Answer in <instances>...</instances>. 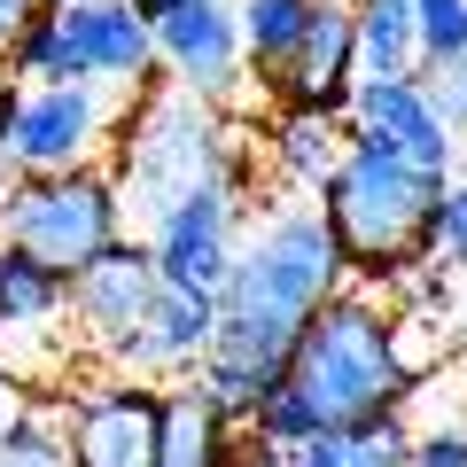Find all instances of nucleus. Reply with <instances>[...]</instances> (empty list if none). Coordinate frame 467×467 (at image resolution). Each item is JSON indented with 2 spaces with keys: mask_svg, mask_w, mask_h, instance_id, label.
<instances>
[{
  "mask_svg": "<svg viewBox=\"0 0 467 467\" xmlns=\"http://www.w3.org/2000/svg\"><path fill=\"white\" fill-rule=\"evenodd\" d=\"M343 288H350V250H343V234L327 226V211L312 195L257 202L250 226H242V250H234L226 281H218L211 358L281 382V358L296 350V335Z\"/></svg>",
  "mask_w": 467,
  "mask_h": 467,
  "instance_id": "1",
  "label": "nucleus"
},
{
  "mask_svg": "<svg viewBox=\"0 0 467 467\" xmlns=\"http://www.w3.org/2000/svg\"><path fill=\"white\" fill-rule=\"evenodd\" d=\"M405 398H413V367L398 350V304H382L374 288H343V296H327L312 312V327L281 358V382L257 405L250 436L296 451L312 436H335Z\"/></svg>",
  "mask_w": 467,
  "mask_h": 467,
  "instance_id": "2",
  "label": "nucleus"
},
{
  "mask_svg": "<svg viewBox=\"0 0 467 467\" xmlns=\"http://www.w3.org/2000/svg\"><path fill=\"white\" fill-rule=\"evenodd\" d=\"M117 195H125V218L140 211V226L187 202L195 187L211 180H250V133L234 125L218 101L187 94V86H149L133 94V117H125V133H117Z\"/></svg>",
  "mask_w": 467,
  "mask_h": 467,
  "instance_id": "3",
  "label": "nucleus"
},
{
  "mask_svg": "<svg viewBox=\"0 0 467 467\" xmlns=\"http://www.w3.org/2000/svg\"><path fill=\"white\" fill-rule=\"evenodd\" d=\"M451 171H429L413 156L382 149V140H350L335 180L319 187V211L343 234L350 273L358 281H398L413 265H436V202H444Z\"/></svg>",
  "mask_w": 467,
  "mask_h": 467,
  "instance_id": "4",
  "label": "nucleus"
},
{
  "mask_svg": "<svg viewBox=\"0 0 467 467\" xmlns=\"http://www.w3.org/2000/svg\"><path fill=\"white\" fill-rule=\"evenodd\" d=\"M0 234L8 250L39 257L55 273L94 265L109 242H125V195H117V171L78 164V171H16L0 187Z\"/></svg>",
  "mask_w": 467,
  "mask_h": 467,
  "instance_id": "5",
  "label": "nucleus"
},
{
  "mask_svg": "<svg viewBox=\"0 0 467 467\" xmlns=\"http://www.w3.org/2000/svg\"><path fill=\"white\" fill-rule=\"evenodd\" d=\"M140 86L117 78H63V86H24L16 109V171H78L117 156V133L133 117Z\"/></svg>",
  "mask_w": 467,
  "mask_h": 467,
  "instance_id": "6",
  "label": "nucleus"
},
{
  "mask_svg": "<svg viewBox=\"0 0 467 467\" xmlns=\"http://www.w3.org/2000/svg\"><path fill=\"white\" fill-rule=\"evenodd\" d=\"M164 389L140 374H94L63 389V444L70 467H164Z\"/></svg>",
  "mask_w": 467,
  "mask_h": 467,
  "instance_id": "7",
  "label": "nucleus"
},
{
  "mask_svg": "<svg viewBox=\"0 0 467 467\" xmlns=\"http://www.w3.org/2000/svg\"><path fill=\"white\" fill-rule=\"evenodd\" d=\"M156 296H164V265H156L149 234H125V242H109L94 265H78L70 273V327H78L86 358L117 367V350L149 327Z\"/></svg>",
  "mask_w": 467,
  "mask_h": 467,
  "instance_id": "8",
  "label": "nucleus"
},
{
  "mask_svg": "<svg viewBox=\"0 0 467 467\" xmlns=\"http://www.w3.org/2000/svg\"><path fill=\"white\" fill-rule=\"evenodd\" d=\"M242 226H250V180H211L149 226V250L171 288H211L218 296L234 250H242Z\"/></svg>",
  "mask_w": 467,
  "mask_h": 467,
  "instance_id": "9",
  "label": "nucleus"
},
{
  "mask_svg": "<svg viewBox=\"0 0 467 467\" xmlns=\"http://www.w3.org/2000/svg\"><path fill=\"white\" fill-rule=\"evenodd\" d=\"M156 78L187 86V94L234 109L242 78H250V47H242V16L226 0H187L156 16Z\"/></svg>",
  "mask_w": 467,
  "mask_h": 467,
  "instance_id": "10",
  "label": "nucleus"
},
{
  "mask_svg": "<svg viewBox=\"0 0 467 467\" xmlns=\"http://www.w3.org/2000/svg\"><path fill=\"white\" fill-rule=\"evenodd\" d=\"M367 63H358V0H319L312 8V32L296 39L281 70L265 78V94L281 109H350Z\"/></svg>",
  "mask_w": 467,
  "mask_h": 467,
  "instance_id": "11",
  "label": "nucleus"
},
{
  "mask_svg": "<svg viewBox=\"0 0 467 467\" xmlns=\"http://www.w3.org/2000/svg\"><path fill=\"white\" fill-rule=\"evenodd\" d=\"M350 140H382V149H398V156H413V164H429V171H451V125H444V109H436V94H429V78H358V94H350Z\"/></svg>",
  "mask_w": 467,
  "mask_h": 467,
  "instance_id": "12",
  "label": "nucleus"
},
{
  "mask_svg": "<svg viewBox=\"0 0 467 467\" xmlns=\"http://www.w3.org/2000/svg\"><path fill=\"white\" fill-rule=\"evenodd\" d=\"M211 343H218V296H211V288H171L164 281L149 327L117 350V374H140V382H187V374L211 358Z\"/></svg>",
  "mask_w": 467,
  "mask_h": 467,
  "instance_id": "13",
  "label": "nucleus"
},
{
  "mask_svg": "<svg viewBox=\"0 0 467 467\" xmlns=\"http://www.w3.org/2000/svg\"><path fill=\"white\" fill-rule=\"evenodd\" d=\"M63 24L94 78H117V86L156 78V16L140 0H63Z\"/></svg>",
  "mask_w": 467,
  "mask_h": 467,
  "instance_id": "14",
  "label": "nucleus"
},
{
  "mask_svg": "<svg viewBox=\"0 0 467 467\" xmlns=\"http://www.w3.org/2000/svg\"><path fill=\"white\" fill-rule=\"evenodd\" d=\"M350 156V117L343 109H281L265 133V164L288 195H312L335 180V164Z\"/></svg>",
  "mask_w": 467,
  "mask_h": 467,
  "instance_id": "15",
  "label": "nucleus"
},
{
  "mask_svg": "<svg viewBox=\"0 0 467 467\" xmlns=\"http://www.w3.org/2000/svg\"><path fill=\"white\" fill-rule=\"evenodd\" d=\"M242 420H226L202 382H171L164 389V467H234L242 444H234Z\"/></svg>",
  "mask_w": 467,
  "mask_h": 467,
  "instance_id": "16",
  "label": "nucleus"
},
{
  "mask_svg": "<svg viewBox=\"0 0 467 467\" xmlns=\"http://www.w3.org/2000/svg\"><path fill=\"white\" fill-rule=\"evenodd\" d=\"M47 319H70V273L8 250V257H0V335L47 327Z\"/></svg>",
  "mask_w": 467,
  "mask_h": 467,
  "instance_id": "17",
  "label": "nucleus"
},
{
  "mask_svg": "<svg viewBox=\"0 0 467 467\" xmlns=\"http://www.w3.org/2000/svg\"><path fill=\"white\" fill-rule=\"evenodd\" d=\"M358 63H367V78H413L420 70L413 0H358Z\"/></svg>",
  "mask_w": 467,
  "mask_h": 467,
  "instance_id": "18",
  "label": "nucleus"
},
{
  "mask_svg": "<svg viewBox=\"0 0 467 467\" xmlns=\"http://www.w3.org/2000/svg\"><path fill=\"white\" fill-rule=\"evenodd\" d=\"M312 8L319 0H234V16H242V47H250V78L265 86L273 70L296 55V39L312 32Z\"/></svg>",
  "mask_w": 467,
  "mask_h": 467,
  "instance_id": "19",
  "label": "nucleus"
},
{
  "mask_svg": "<svg viewBox=\"0 0 467 467\" xmlns=\"http://www.w3.org/2000/svg\"><path fill=\"white\" fill-rule=\"evenodd\" d=\"M8 78H24V86L94 78V70H86V55H78V39H70V24H63V8H39V16L16 32V47H8Z\"/></svg>",
  "mask_w": 467,
  "mask_h": 467,
  "instance_id": "20",
  "label": "nucleus"
},
{
  "mask_svg": "<svg viewBox=\"0 0 467 467\" xmlns=\"http://www.w3.org/2000/svg\"><path fill=\"white\" fill-rule=\"evenodd\" d=\"M0 467H70L63 398H32V405H24V420L0 436Z\"/></svg>",
  "mask_w": 467,
  "mask_h": 467,
  "instance_id": "21",
  "label": "nucleus"
},
{
  "mask_svg": "<svg viewBox=\"0 0 467 467\" xmlns=\"http://www.w3.org/2000/svg\"><path fill=\"white\" fill-rule=\"evenodd\" d=\"M343 451H350V467H413V420H405V405L350 420V429H343Z\"/></svg>",
  "mask_w": 467,
  "mask_h": 467,
  "instance_id": "22",
  "label": "nucleus"
},
{
  "mask_svg": "<svg viewBox=\"0 0 467 467\" xmlns=\"http://www.w3.org/2000/svg\"><path fill=\"white\" fill-rule=\"evenodd\" d=\"M420 16V78L467 55V0H413Z\"/></svg>",
  "mask_w": 467,
  "mask_h": 467,
  "instance_id": "23",
  "label": "nucleus"
},
{
  "mask_svg": "<svg viewBox=\"0 0 467 467\" xmlns=\"http://www.w3.org/2000/svg\"><path fill=\"white\" fill-rule=\"evenodd\" d=\"M436 257L444 265H467V180H444V202H436Z\"/></svg>",
  "mask_w": 467,
  "mask_h": 467,
  "instance_id": "24",
  "label": "nucleus"
},
{
  "mask_svg": "<svg viewBox=\"0 0 467 467\" xmlns=\"http://www.w3.org/2000/svg\"><path fill=\"white\" fill-rule=\"evenodd\" d=\"M413 467H467V420L413 429Z\"/></svg>",
  "mask_w": 467,
  "mask_h": 467,
  "instance_id": "25",
  "label": "nucleus"
},
{
  "mask_svg": "<svg viewBox=\"0 0 467 467\" xmlns=\"http://www.w3.org/2000/svg\"><path fill=\"white\" fill-rule=\"evenodd\" d=\"M429 94H436V109H444L451 140H467V55L444 63V70H429Z\"/></svg>",
  "mask_w": 467,
  "mask_h": 467,
  "instance_id": "26",
  "label": "nucleus"
},
{
  "mask_svg": "<svg viewBox=\"0 0 467 467\" xmlns=\"http://www.w3.org/2000/svg\"><path fill=\"white\" fill-rule=\"evenodd\" d=\"M16 109H24V78H0V187L16 180Z\"/></svg>",
  "mask_w": 467,
  "mask_h": 467,
  "instance_id": "27",
  "label": "nucleus"
},
{
  "mask_svg": "<svg viewBox=\"0 0 467 467\" xmlns=\"http://www.w3.org/2000/svg\"><path fill=\"white\" fill-rule=\"evenodd\" d=\"M288 467H350L343 429H335V436H312V444H296V451H288Z\"/></svg>",
  "mask_w": 467,
  "mask_h": 467,
  "instance_id": "28",
  "label": "nucleus"
},
{
  "mask_svg": "<svg viewBox=\"0 0 467 467\" xmlns=\"http://www.w3.org/2000/svg\"><path fill=\"white\" fill-rule=\"evenodd\" d=\"M39 16V0H0V70H8V47H16V32Z\"/></svg>",
  "mask_w": 467,
  "mask_h": 467,
  "instance_id": "29",
  "label": "nucleus"
},
{
  "mask_svg": "<svg viewBox=\"0 0 467 467\" xmlns=\"http://www.w3.org/2000/svg\"><path fill=\"white\" fill-rule=\"evenodd\" d=\"M32 398H39V389H24L16 374L0 367V436H8V429H16V420H24V405H32Z\"/></svg>",
  "mask_w": 467,
  "mask_h": 467,
  "instance_id": "30",
  "label": "nucleus"
},
{
  "mask_svg": "<svg viewBox=\"0 0 467 467\" xmlns=\"http://www.w3.org/2000/svg\"><path fill=\"white\" fill-rule=\"evenodd\" d=\"M234 467H288V451H281V444H257V451H242Z\"/></svg>",
  "mask_w": 467,
  "mask_h": 467,
  "instance_id": "31",
  "label": "nucleus"
},
{
  "mask_svg": "<svg viewBox=\"0 0 467 467\" xmlns=\"http://www.w3.org/2000/svg\"><path fill=\"white\" fill-rule=\"evenodd\" d=\"M140 8H149V16H164V8H187V0H140Z\"/></svg>",
  "mask_w": 467,
  "mask_h": 467,
  "instance_id": "32",
  "label": "nucleus"
},
{
  "mask_svg": "<svg viewBox=\"0 0 467 467\" xmlns=\"http://www.w3.org/2000/svg\"><path fill=\"white\" fill-rule=\"evenodd\" d=\"M0 257H8V234H0Z\"/></svg>",
  "mask_w": 467,
  "mask_h": 467,
  "instance_id": "33",
  "label": "nucleus"
},
{
  "mask_svg": "<svg viewBox=\"0 0 467 467\" xmlns=\"http://www.w3.org/2000/svg\"><path fill=\"white\" fill-rule=\"evenodd\" d=\"M39 8H63V0H39Z\"/></svg>",
  "mask_w": 467,
  "mask_h": 467,
  "instance_id": "34",
  "label": "nucleus"
}]
</instances>
